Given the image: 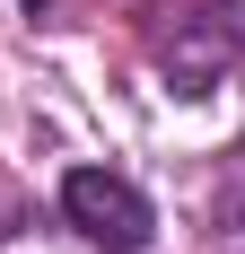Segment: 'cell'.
<instances>
[{"label": "cell", "instance_id": "cell-1", "mask_svg": "<svg viewBox=\"0 0 245 254\" xmlns=\"http://www.w3.org/2000/svg\"><path fill=\"white\" fill-rule=\"evenodd\" d=\"M61 219H70L88 246H105V254H140L149 237H158L149 193L131 176H114V167H70V176H61Z\"/></svg>", "mask_w": 245, "mask_h": 254}, {"label": "cell", "instance_id": "cell-2", "mask_svg": "<svg viewBox=\"0 0 245 254\" xmlns=\"http://www.w3.org/2000/svg\"><path fill=\"white\" fill-rule=\"evenodd\" d=\"M228 62H237V18H228V9H201V18H193V44L175 53V88L201 97V88L228 79Z\"/></svg>", "mask_w": 245, "mask_h": 254}]
</instances>
